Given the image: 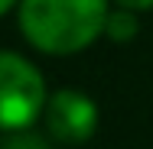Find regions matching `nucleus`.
Here are the masks:
<instances>
[{"label":"nucleus","mask_w":153,"mask_h":149,"mask_svg":"<svg viewBox=\"0 0 153 149\" xmlns=\"http://www.w3.org/2000/svg\"><path fill=\"white\" fill-rule=\"evenodd\" d=\"M137 32H140V26H137V13H134V10L117 7V10H111V13H108L104 36H108L111 42H130Z\"/></svg>","instance_id":"obj_4"},{"label":"nucleus","mask_w":153,"mask_h":149,"mask_svg":"<svg viewBox=\"0 0 153 149\" xmlns=\"http://www.w3.org/2000/svg\"><path fill=\"white\" fill-rule=\"evenodd\" d=\"M0 149H52L46 136L30 133V130H16V133H3Z\"/></svg>","instance_id":"obj_5"},{"label":"nucleus","mask_w":153,"mask_h":149,"mask_svg":"<svg viewBox=\"0 0 153 149\" xmlns=\"http://www.w3.org/2000/svg\"><path fill=\"white\" fill-rule=\"evenodd\" d=\"M16 3H20V0H0V16H3V13H10Z\"/></svg>","instance_id":"obj_7"},{"label":"nucleus","mask_w":153,"mask_h":149,"mask_svg":"<svg viewBox=\"0 0 153 149\" xmlns=\"http://www.w3.org/2000/svg\"><path fill=\"white\" fill-rule=\"evenodd\" d=\"M111 0H20V32L42 55H78L104 36Z\"/></svg>","instance_id":"obj_1"},{"label":"nucleus","mask_w":153,"mask_h":149,"mask_svg":"<svg viewBox=\"0 0 153 149\" xmlns=\"http://www.w3.org/2000/svg\"><path fill=\"white\" fill-rule=\"evenodd\" d=\"M49 101L46 78L30 59L0 49V133L33 130Z\"/></svg>","instance_id":"obj_2"},{"label":"nucleus","mask_w":153,"mask_h":149,"mask_svg":"<svg viewBox=\"0 0 153 149\" xmlns=\"http://www.w3.org/2000/svg\"><path fill=\"white\" fill-rule=\"evenodd\" d=\"M124 10H134V13H143V10H153V0H111Z\"/></svg>","instance_id":"obj_6"},{"label":"nucleus","mask_w":153,"mask_h":149,"mask_svg":"<svg viewBox=\"0 0 153 149\" xmlns=\"http://www.w3.org/2000/svg\"><path fill=\"white\" fill-rule=\"evenodd\" d=\"M42 123L46 133L59 143H85L98 130V104L94 97L75 88L52 91L42 110Z\"/></svg>","instance_id":"obj_3"}]
</instances>
